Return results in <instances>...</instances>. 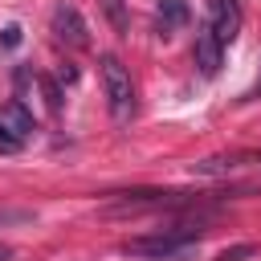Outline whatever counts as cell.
<instances>
[{"instance_id":"obj_7","label":"cell","mask_w":261,"mask_h":261,"mask_svg":"<svg viewBox=\"0 0 261 261\" xmlns=\"http://www.w3.org/2000/svg\"><path fill=\"white\" fill-rule=\"evenodd\" d=\"M208 24L216 33V41L228 49L245 24V12H241V0H208Z\"/></svg>"},{"instance_id":"obj_15","label":"cell","mask_w":261,"mask_h":261,"mask_svg":"<svg viewBox=\"0 0 261 261\" xmlns=\"http://www.w3.org/2000/svg\"><path fill=\"white\" fill-rule=\"evenodd\" d=\"M8 257H12V249H8L4 241H0V261H8Z\"/></svg>"},{"instance_id":"obj_14","label":"cell","mask_w":261,"mask_h":261,"mask_svg":"<svg viewBox=\"0 0 261 261\" xmlns=\"http://www.w3.org/2000/svg\"><path fill=\"white\" fill-rule=\"evenodd\" d=\"M253 98H261V77H257V82H253V86L241 94V102H253Z\"/></svg>"},{"instance_id":"obj_5","label":"cell","mask_w":261,"mask_h":261,"mask_svg":"<svg viewBox=\"0 0 261 261\" xmlns=\"http://www.w3.org/2000/svg\"><path fill=\"white\" fill-rule=\"evenodd\" d=\"M49 24H53V37H57L61 45H69V49H86V45H90V29H86V20H82V12H77L73 4L61 0V4L53 8Z\"/></svg>"},{"instance_id":"obj_8","label":"cell","mask_w":261,"mask_h":261,"mask_svg":"<svg viewBox=\"0 0 261 261\" xmlns=\"http://www.w3.org/2000/svg\"><path fill=\"white\" fill-rule=\"evenodd\" d=\"M0 135H8V139L20 143V147H24V139L33 135V110H29L20 98H12V102L0 106Z\"/></svg>"},{"instance_id":"obj_4","label":"cell","mask_w":261,"mask_h":261,"mask_svg":"<svg viewBox=\"0 0 261 261\" xmlns=\"http://www.w3.org/2000/svg\"><path fill=\"white\" fill-rule=\"evenodd\" d=\"M261 163V147H245V151H220V155H208L200 163H192L196 175L204 179H220V175H232V171H245V167H257Z\"/></svg>"},{"instance_id":"obj_9","label":"cell","mask_w":261,"mask_h":261,"mask_svg":"<svg viewBox=\"0 0 261 261\" xmlns=\"http://www.w3.org/2000/svg\"><path fill=\"white\" fill-rule=\"evenodd\" d=\"M155 20H159V33H163V37H171L175 29H184V24L192 20V12H188V4H184V0H159Z\"/></svg>"},{"instance_id":"obj_2","label":"cell","mask_w":261,"mask_h":261,"mask_svg":"<svg viewBox=\"0 0 261 261\" xmlns=\"http://www.w3.org/2000/svg\"><path fill=\"white\" fill-rule=\"evenodd\" d=\"M200 204L196 192H159V188H143V192H114L110 200H102V216H135V212H167V208H188Z\"/></svg>"},{"instance_id":"obj_1","label":"cell","mask_w":261,"mask_h":261,"mask_svg":"<svg viewBox=\"0 0 261 261\" xmlns=\"http://www.w3.org/2000/svg\"><path fill=\"white\" fill-rule=\"evenodd\" d=\"M200 241H204V232H200L196 224H171V228H155V232L130 237V241L122 245V253L143 257V261H171V257L192 253Z\"/></svg>"},{"instance_id":"obj_6","label":"cell","mask_w":261,"mask_h":261,"mask_svg":"<svg viewBox=\"0 0 261 261\" xmlns=\"http://www.w3.org/2000/svg\"><path fill=\"white\" fill-rule=\"evenodd\" d=\"M192 61H196L200 77H216V73H220V61H224V45L216 41V33H212V24H208V20H200V24H196Z\"/></svg>"},{"instance_id":"obj_3","label":"cell","mask_w":261,"mask_h":261,"mask_svg":"<svg viewBox=\"0 0 261 261\" xmlns=\"http://www.w3.org/2000/svg\"><path fill=\"white\" fill-rule=\"evenodd\" d=\"M98 77H102V94H106V106H110L114 122H130V114H135V82H130V69L114 53H106L98 61Z\"/></svg>"},{"instance_id":"obj_10","label":"cell","mask_w":261,"mask_h":261,"mask_svg":"<svg viewBox=\"0 0 261 261\" xmlns=\"http://www.w3.org/2000/svg\"><path fill=\"white\" fill-rule=\"evenodd\" d=\"M37 86H41V94H45V106L57 114V110H61V90H57V82H53V77H37Z\"/></svg>"},{"instance_id":"obj_12","label":"cell","mask_w":261,"mask_h":261,"mask_svg":"<svg viewBox=\"0 0 261 261\" xmlns=\"http://www.w3.org/2000/svg\"><path fill=\"white\" fill-rule=\"evenodd\" d=\"M102 8H106V16H110V24L118 29V37L126 33V12H122V0H102Z\"/></svg>"},{"instance_id":"obj_13","label":"cell","mask_w":261,"mask_h":261,"mask_svg":"<svg viewBox=\"0 0 261 261\" xmlns=\"http://www.w3.org/2000/svg\"><path fill=\"white\" fill-rule=\"evenodd\" d=\"M0 45H4V49L20 45V29H16V24H8V29H4V37H0Z\"/></svg>"},{"instance_id":"obj_11","label":"cell","mask_w":261,"mask_h":261,"mask_svg":"<svg viewBox=\"0 0 261 261\" xmlns=\"http://www.w3.org/2000/svg\"><path fill=\"white\" fill-rule=\"evenodd\" d=\"M253 253H257V249H253V245H249V241H241V245H228V249H224V253H216V257H212V261H249V257H253Z\"/></svg>"}]
</instances>
